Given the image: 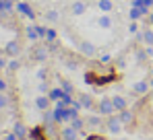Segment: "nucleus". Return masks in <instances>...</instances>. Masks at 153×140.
<instances>
[{"instance_id": "412c9836", "label": "nucleus", "mask_w": 153, "mask_h": 140, "mask_svg": "<svg viewBox=\"0 0 153 140\" xmlns=\"http://www.w3.org/2000/svg\"><path fill=\"white\" fill-rule=\"evenodd\" d=\"M62 91H64V93H68V95H73L75 89H73V85H71L68 80H62Z\"/></svg>"}, {"instance_id": "4be33fe9", "label": "nucleus", "mask_w": 153, "mask_h": 140, "mask_svg": "<svg viewBox=\"0 0 153 140\" xmlns=\"http://www.w3.org/2000/svg\"><path fill=\"white\" fill-rule=\"evenodd\" d=\"M46 37H48L50 41H54V39H56V31H54V29H46Z\"/></svg>"}, {"instance_id": "0eeeda50", "label": "nucleus", "mask_w": 153, "mask_h": 140, "mask_svg": "<svg viewBox=\"0 0 153 140\" xmlns=\"http://www.w3.org/2000/svg\"><path fill=\"white\" fill-rule=\"evenodd\" d=\"M68 13H71L73 17H81V15H85V13H87V2H83V0L73 2L71 8H68Z\"/></svg>"}, {"instance_id": "c85d7f7f", "label": "nucleus", "mask_w": 153, "mask_h": 140, "mask_svg": "<svg viewBox=\"0 0 153 140\" xmlns=\"http://www.w3.org/2000/svg\"><path fill=\"white\" fill-rule=\"evenodd\" d=\"M130 2H132V0H130Z\"/></svg>"}, {"instance_id": "bb28decb", "label": "nucleus", "mask_w": 153, "mask_h": 140, "mask_svg": "<svg viewBox=\"0 0 153 140\" xmlns=\"http://www.w3.org/2000/svg\"><path fill=\"white\" fill-rule=\"evenodd\" d=\"M4 87H6V85H4V83H2V80H0V89H4Z\"/></svg>"}, {"instance_id": "39448f33", "label": "nucleus", "mask_w": 153, "mask_h": 140, "mask_svg": "<svg viewBox=\"0 0 153 140\" xmlns=\"http://www.w3.org/2000/svg\"><path fill=\"white\" fill-rule=\"evenodd\" d=\"M60 140H79V130L66 124L64 128H60Z\"/></svg>"}, {"instance_id": "f03ea898", "label": "nucleus", "mask_w": 153, "mask_h": 140, "mask_svg": "<svg viewBox=\"0 0 153 140\" xmlns=\"http://www.w3.org/2000/svg\"><path fill=\"white\" fill-rule=\"evenodd\" d=\"M105 128H108V132L110 134H120L122 132V128H124V124H122V119L118 113H114V116H108L105 117Z\"/></svg>"}, {"instance_id": "cd10ccee", "label": "nucleus", "mask_w": 153, "mask_h": 140, "mask_svg": "<svg viewBox=\"0 0 153 140\" xmlns=\"http://www.w3.org/2000/svg\"><path fill=\"white\" fill-rule=\"evenodd\" d=\"M151 76H153V70H151Z\"/></svg>"}, {"instance_id": "dca6fc26", "label": "nucleus", "mask_w": 153, "mask_h": 140, "mask_svg": "<svg viewBox=\"0 0 153 140\" xmlns=\"http://www.w3.org/2000/svg\"><path fill=\"white\" fill-rule=\"evenodd\" d=\"M102 117H103V116H100V113H97V116H89L87 119H85V122H87V126H93V128H97V126H102V124H103Z\"/></svg>"}, {"instance_id": "f257e3e1", "label": "nucleus", "mask_w": 153, "mask_h": 140, "mask_svg": "<svg viewBox=\"0 0 153 140\" xmlns=\"http://www.w3.org/2000/svg\"><path fill=\"white\" fill-rule=\"evenodd\" d=\"M95 111L103 117L114 116V113H116V107H114V103H112V97H102V99L95 103Z\"/></svg>"}, {"instance_id": "423d86ee", "label": "nucleus", "mask_w": 153, "mask_h": 140, "mask_svg": "<svg viewBox=\"0 0 153 140\" xmlns=\"http://www.w3.org/2000/svg\"><path fill=\"white\" fill-rule=\"evenodd\" d=\"M130 91H132L134 97H143V95H147V91H149V83L147 80H137V83H132Z\"/></svg>"}, {"instance_id": "f3484780", "label": "nucleus", "mask_w": 153, "mask_h": 140, "mask_svg": "<svg viewBox=\"0 0 153 140\" xmlns=\"http://www.w3.org/2000/svg\"><path fill=\"white\" fill-rule=\"evenodd\" d=\"M68 124H71V126H73V128H76V130H79V132H81V130H83V128H85V126H87V122H85V119H83V117H79V116H76L75 119H73V122H68Z\"/></svg>"}, {"instance_id": "a878e982", "label": "nucleus", "mask_w": 153, "mask_h": 140, "mask_svg": "<svg viewBox=\"0 0 153 140\" xmlns=\"http://www.w3.org/2000/svg\"><path fill=\"white\" fill-rule=\"evenodd\" d=\"M4 105H6V97H2V95H0V107H4Z\"/></svg>"}, {"instance_id": "5701e85b", "label": "nucleus", "mask_w": 153, "mask_h": 140, "mask_svg": "<svg viewBox=\"0 0 153 140\" xmlns=\"http://www.w3.org/2000/svg\"><path fill=\"white\" fill-rule=\"evenodd\" d=\"M128 31H130V33H137V31H139V25H137V21H130V25H128Z\"/></svg>"}, {"instance_id": "2eb2a0df", "label": "nucleus", "mask_w": 153, "mask_h": 140, "mask_svg": "<svg viewBox=\"0 0 153 140\" xmlns=\"http://www.w3.org/2000/svg\"><path fill=\"white\" fill-rule=\"evenodd\" d=\"M97 8L102 13H112L114 10V0H97Z\"/></svg>"}, {"instance_id": "7ed1b4c3", "label": "nucleus", "mask_w": 153, "mask_h": 140, "mask_svg": "<svg viewBox=\"0 0 153 140\" xmlns=\"http://www.w3.org/2000/svg\"><path fill=\"white\" fill-rule=\"evenodd\" d=\"M79 52H81V56H85V58H93L95 54H97V47L93 41H89V39H81L79 41Z\"/></svg>"}, {"instance_id": "ddd939ff", "label": "nucleus", "mask_w": 153, "mask_h": 140, "mask_svg": "<svg viewBox=\"0 0 153 140\" xmlns=\"http://www.w3.org/2000/svg\"><path fill=\"white\" fill-rule=\"evenodd\" d=\"M141 39H143V43L147 47H153V27H147V29H143V33H141Z\"/></svg>"}, {"instance_id": "6ab92c4d", "label": "nucleus", "mask_w": 153, "mask_h": 140, "mask_svg": "<svg viewBox=\"0 0 153 140\" xmlns=\"http://www.w3.org/2000/svg\"><path fill=\"white\" fill-rule=\"evenodd\" d=\"M58 19H60L58 10H48V13H46V21H50V23H56Z\"/></svg>"}, {"instance_id": "b1692460", "label": "nucleus", "mask_w": 153, "mask_h": 140, "mask_svg": "<svg viewBox=\"0 0 153 140\" xmlns=\"http://www.w3.org/2000/svg\"><path fill=\"white\" fill-rule=\"evenodd\" d=\"M145 21H147V25H149V27H153V13H149V15L145 17Z\"/></svg>"}, {"instance_id": "393cba45", "label": "nucleus", "mask_w": 153, "mask_h": 140, "mask_svg": "<svg viewBox=\"0 0 153 140\" xmlns=\"http://www.w3.org/2000/svg\"><path fill=\"white\" fill-rule=\"evenodd\" d=\"M8 52H10V54H17V43H10V47H8Z\"/></svg>"}, {"instance_id": "4468645a", "label": "nucleus", "mask_w": 153, "mask_h": 140, "mask_svg": "<svg viewBox=\"0 0 153 140\" xmlns=\"http://www.w3.org/2000/svg\"><path fill=\"white\" fill-rule=\"evenodd\" d=\"M31 56H33V60H35V62H44V60L48 58V52H46L42 46H35V47H33V54H31Z\"/></svg>"}, {"instance_id": "1a4fd4ad", "label": "nucleus", "mask_w": 153, "mask_h": 140, "mask_svg": "<svg viewBox=\"0 0 153 140\" xmlns=\"http://www.w3.org/2000/svg\"><path fill=\"white\" fill-rule=\"evenodd\" d=\"M147 15H149L147 8H141V6H134V4H132V8H130V13H128L130 21H139L141 17H147Z\"/></svg>"}, {"instance_id": "20e7f679", "label": "nucleus", "mask_w": 153, "mask_h": 140, "mask_svg": "<svg viewBox=\"0 0 153 140\" xmlns=\"http://www.w3.org/2000/svg\"><path fill=\"white\" fill-rule=\"evenodd\" d=\"M118 116H120V119H122V124H124V128H128V130H132L134 128V124H137V116H134V111L132 109H122V111H118Z\"/></svg>"}, {"instance_id": "f8f14e48", "label": "nucleus", "mask_w": 153, "mask_h": 140, "mask_svg": "<svg viewBox=\"0 0 153 140\" xmlns=\"http://www.w3.org/2000/svg\"><path fill=\"white\" fill-rule=\"evenodd\" d=\"M97 25H100V29H112V25H114V21H112V17L108 15V13H102V17L97 19Z\"/></svg>"}, {"instance_id": "a211bd4d", "label": "nucleus", "mask_w": 153, "mask_h": 140, "mask_svg": "<svg viewBox=\"0 0 153 140\" xmlns=\"http://www.w3.org/2000/svg\"><path fill=\"white\" fill-rule=\"evenodd\" d=\"M64 91H62V89H52V93H50V99L52 101H60V99H62V97H64Z\"/></svg>"}, {"instance_id": "6e6552de", "label": "nucleus", "mask_w": 153, "mask_h": 140, "mask_svg": "<svg viewBox=\"0 0 153 140\" xmlns=\"http://www.w3.org/2000/svg\"><path fill=\"white\" fill-rule=\"evenodd\" d=\"M76 101H79V103H81V107H85V109H95V103H97L91 95H87V93H81Z\"/></svg>"}, {"instance_id": "aec40b11", "label": "nucleus", "mask_w": 153, "mask_h": 140, "mask_svg": "<svg viewBox=\"0 0 153 140\" xmlns=\"http://www.w3.org/2000/svg\"><path fill=\"white\" fill-rule=\"evenodd\" d=\"M15 134H17V136H19V138H25V126H23V124H17V126H15Z\"/></svg>"}, {"instance_id": "9d476101", "label": "nucleus", "mask_w": 153, "mask_h": 140, "mask_svg": "<svg viewBox=\"0 0 153 140\" xmlns=\"http://www.w3.org/2000/svg\"><path fill=\"white\" fill-rule=\"evenodd\" d=\"M112 103H114L116 111H122V109H126V107H128V101H126L124 95H112Z\"/></svg>"}, {"instance_id": "9b49d317", "label": "nucleus", "mask_w": 153, "mask_h": 140, "mask_svg": "<svg viewBox=\"0 0 153 140\" xmlns=\"http://www.w3.org/2000/svg\"><path fill=\"white\" fill-rule=\"evenodd\" d=\"M50 95H39V97H35V107L37 109H42V111H46L48 107H50Z\"/></svg>"}]
</instances>
